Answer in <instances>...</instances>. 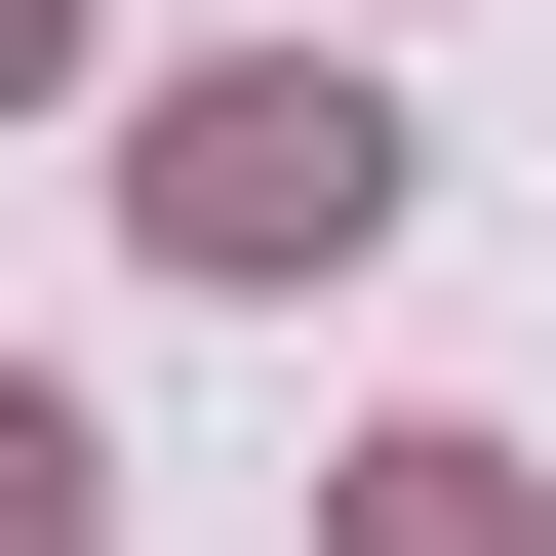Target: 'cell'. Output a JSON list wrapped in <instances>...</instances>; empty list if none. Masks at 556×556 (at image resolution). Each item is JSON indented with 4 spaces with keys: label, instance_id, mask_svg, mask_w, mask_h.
I'll return each mask as SVG.
<instances>
[{
    "label": "cell",
    "instance_id": "1",
    "mask_svg": "<svg viewBox=\"0 0 556 556\" xmlns=\"http://www.w3.org/2000/svg\"><path fill=\"white\" fill-rule=\"evenodd\" d=\"M358 199H397V119H358V80H199V119H160V239H199V278L358 239Z\"/></svg>",
    "mask_w": 556,
    "mask_h": 556
}]
</instances>
